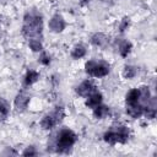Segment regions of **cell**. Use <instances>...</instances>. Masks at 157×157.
Masks as SVG:
<instances>
[{
    "mask_svg": "<svg viewBox=\"0 0 157 157\" xmlns=\"http://www.w3.org/2000/svg\"><path fill=\"white\" fill-rule=\"evenodd\" d=\"M42 28H43L42 16L38 12H27L26 16H25L23 27H22L23 36L28 40H31V39H40Z\"/></svg>",
    "mask_w": 157,
    "mask_h": 157,
    "instance_id": "1",
    "label": "cell"
},
{
    "mask_svg": "<svg viewBox=\"0 0 157 157\" xmlns=\"http://www.w3.org/2000/svg\"><path fill=\"white\" fill-rule=\"evenodd\" d=\"M76 141V135L74 131L69 129H63L56 140V150L58 152H66Z\"/></svg>",
    "mask_w": 157,
    "mask_h": 157,
    "instance_id": "2",
    "label": "cell"
},
{
    "mask_svg": "<svg viewBox=\"0 0 157 157\" xmlns=\"http://www.w3.org/2000/svg\"><path fill=\"white\" fill-rule=\"evenodd\" d=\"M64 115H65L64 109H63L61 107H58L54 112H52L50 114L45 115V117L42 119L40 125H42V128H43V129H45V130L52 129V128H54L56 124H59V123L63 120Z\"/></svg>",
    "mask_w": 157,
    "mask_h": 157,
    "instance_id": "3",
    "label": "cell"
},
{
    "mask_svg": "<svg viewBox=\"0 0 157 157\" xmlns=\"http://www.w3.org/2000/svg\"><path fill=\"white\" fill-rule=\"evenodd\" d=\"M96 91V87H94V85L91 82V81H88V80H86V81H83L80 86H77V88H76V92L80 94V96H82V97H87V96H90L92 92H94Z\"/></svg>",
    "mask_w": 157,
    "mask_h": 157,
    "instance_id": "4",
    "label": "cell"
},
{
    "mask_svg": "<svg viewBox=\"0 0 157 157\" xmlns=\"http://www.w3.org/2000/svg\"><path fill=\"white\" fill-rule=\"evenodd\" d=\"M28 103H29V96H28L26 92L18 93V94L16 96V98H15V107H16V109H17L18 112L25 110V109L27 108Z\"/></svg>",
    "mask_w": 157,
    "mask_h": 157,
    "instance_id": "5",
    "label": "cell"
},
{
    "mask_svg": "<svg viewBox=\"0 0 157 157\" xmlns=\"http://www.w3.org/2000/svg\"><path fill=\"white\" fill-rule=\"evenodd\" d=\"M49 28L53 32H61L65 28V21L60 15H55L49 21Z\"/></svg>",
    "mask_w": 157,
    "mask_h": 157,
    "instance_id": "6",
    "label": "cell"
},
{
    "mask_svg": "<svg viewBox=\"0 0 157 157\" xmlns=\"http://www.w3.org/2000/svg\"><path fill=\"white\" fill-rule=\"evenodd\" d=\"M109 72V65L105 64V63H97L94 64V67L91 72L92 76L94 77H103V76H107Z\"/></svg>",
    "mask_w": 157,
    "mask_h": 157,
    "instance_id": "7",
    "label": "cell"
},
{
    "mask_svg": "<svg viewBox=\"0 0 157 157\" xmlns=\"http://www.w3.org/2000/svg\"><path fill=\"white\" fill-rule=\"evenodd\" d=\"M126 113L131 117V118H139L144 114V107L140 105L139 103H134V104H128L126 108Z\"/></svg>",
    "mask_w": 157,
    "mask_h": 157,
    "instance_id": "8",
    "label": "cell"
},
{
    "mask_svg": "<svg viewBox=\"0 0 157 157\" xmlns=\"http://www.w3.org/2000/svg\"><path fill=\"white\" fill-rule=\"evenodd\" d=\"M102 102V94L97 91L92 92L90 96H87V101H86V105L90 107V108H94L97 107L98 104H101Z\"/></svg>",
    "mask_w": 157,
    "mask_h": 157,
    "instance_id": "9",
    "label": "cell"
},
{
    "mask_svg": "<svg viewBox=\"0 0 157 157\" xmlns=\"http://www.w3.org/2000/svg\"><path fill=\"white\" fill-rule=\"evenodd\" d=\"M115 135H117V141L120 144H124L128 141L129 139V129L126 126H118L117 129H114Z\"/></svg>",
    "mask_w": 157,
    "mask_h": 157,
    "instance_id": "10",
    "label": "cell"
},
{
    "mask_svg": "<svg viewBox=\"0 0 157 157\" xmlns=\"http://www.w3.org/2000/svg\"><path fill=\"white\" fill-rule=\"evenodd\" d=\"M92 43H93L94 45H97V47L103 48V47L107 45L108 38H107V36L103 34V33H96V34L92 37Z\"/></svg>",
    "mask_w": 157,
    "mask_h": 157,
    "instance_id": "11",
    "label": "cell"
},
{
    "mask_svg": "<svg viewBox=\"0 0 157 157\" xmlns=\"http://www.w3.org/2000/svg\"><path fill=\"white\" fill-rule=\"evenodd\" d=\"M108 113H109V108H108L107 105H101V104H98L97 107L93 108V115H94L97 119H103Z\"/></svg>",
    "mask_w": 157,
    "mask_h": 157,
    "instance_id": "12",
    "label": "cell"
},
{
    "mask_svg": "<svg viewBox=\"0 0 157 157\" xmlns=\"http://www.w3.org/2000/svg\"><path fill=\"white\" fill-rule=\"evenodd\" d=\"M38 78H39V74H38L37 71H34V70H29V71L26 74V76H25V85H26V86H31V85L34 83Z\"/></svg>",
    "mask_w": 157,
    "mask_h": 157,
    "instance_id": "13",
    "label": "cell"
},
{
    "mask_svg": "<svg viewBox=\"0 0 157 157\" xmlns=\"http://www.w3.org/2000/svg\"><path fill=\"white\" fill-rule=\"evenodd\" d=\"M140 99V91L137 88H134L131 90L128 96H126V103L128 104H134V103H137Z\"/></svg>",
    "mask_w": 157,
    "mask_h": 157,
    "instance_id": "14",
    "label": "cell"
},
{
    "mask_svg": "<svg viewBox=\"0 0 157 157\" xmlns=\"http://www.w3.org/2000/svg\"><path fill=\"white\" fill-rule=\"evenodd\" d=\"M9 113H10V108H9L7 102L5 99L0 98V119L1 120L6 119L7 115H9Z\"/></svg>",
    "mask_w": 157,
    "mask_h": 157,
    "instance_id": "15",
    "label": "cell"
},
{
    "mask_svg": "<svg viewBox=\"0 0 157 157\" xmlns=\"http://www.w3.org/2000/svg\"><path fill=\"white\" fill-rule=\"evenodd\" d=\"M85 55H86V48H85L83 45H81V44L76 45V47L72 49V52H71V56H72L74 59H80V58H82V56H85Z\"/></svg>",
    "mask_w": 157,
    "mask_h": 157,
    "instance_id": "16",
    "label": "cell"
},
{
    "mask_svg": "<svg viewBox=\"0 0 157 157\" xmlns=\"http://www.w3.org/2000/svg\"><path fill=\"white\" fill-rule=\"evenodd\" d=\"M130 50H131V43L130 42H123L121 44H120V47H119V53H120V55L121 56H128V54L130 53Z\"/></svg>",
    "mask_w": 157,
    "mask_h": 157,
    "instance_id": "17",
    "label": "cell"
},
{
    "mask_svg": "<svg viewBox=\"0 0 157 157\" xmlns=\"http://www.w3.org/2000/svg\"><path fill=\"white\" fill-rule=\"evenodd\" d=\"M103 139H104V141H105V142H108V144H112V145L118 142V141H117V135H115V131H114V129H113V130H109V131H107V132L104 134Z\"/></svg>",
    "mask_w": 157,
    "mask_h": 157,
    "instance_id": "18",
    "label": "cell"
},
{
    "mask_svg": "<svg viewBox=\"0 0 157 157\" xmlns=\"http://www.w3.org/2000/svg\"><path fill=\"white\" fill-rule=\"evenodd\" d=\"M28 44L33 52H42V49H43L40 39H31V40H28Z\"/></svg>",
    "mask_w": 157,
    "mask_h": 157,
    "instance_id": "19",
    "label": "cell"
},
{
    "mask_svg": "<svg viewBox=\"0 0 157 157\" xmlns=\"http://www.w3.org/2000/svg\"><path fill=\"white\" fill-rule=\"evenodd\" d=\"M136 72H137L136 67H134V66H125L123 75H124L125 78H132L136 75Z\"/></svg>",
    "mask_w": 157,
    "mask_h": 157,
    "instance_id": "20",
    "label": "cell"
},
{
    "mask_svg": "<svg viewBox=\"0 0 157 157\" xmlns=\"http://www.w3.org/2000/svg\"><path fill=\"white\" fill-rule=\"evenodd\" d=\"M94 64H96L94 60H90V61L86 63V65H85V70H86L87 74L91 75V72H92V70H93V67H94Z\"/></svg>",
    "mask_w": 157,
    "mask_h": 157,
    "instance_id": "21",
    "label": "cell"
},
{
    "mask_svg": "<svg viewBox=\"0 0 157 157\" xmlns=\"http://www.w3.org/2000/svg\"><path fill=\"white\" fill-rule=\"evenodd\" d=\"M39 61L43 64V65H48L50 63V58L47 53H42V55L39 56Z\"/></svg>",
    "mask_w": 157,
    "mask_h": 157,
    "instance_id": "22",
    "label": "cell"
},
{
    "mask_svg": "<svg viewBox=\"0 0 157 157\" xmlns=\"http://www.w3.org/2000/svg\"><path fill=\"white\" fill-rule=\"evenodd\" d=\"M129 23H130V20L128 18V17H125L123 21H121V23H120V26H119V29H120V32H124L128 27H129Z\"/></svg>",
    "mask_w": 157,
    "mask_h": 157,
    "instance_id": "23",
    "label": "cell"
},
{
    "mask_svg": "<svg viewBox=\"0 0 157 157\" xmlns=\"http://www.w3.org/2000/svg\"><path fill=\"white\" fill-rule=\"evenodd\" d=\"M37 155V151L34 150V147H27L25 151H23V156H36Z\"/></svg>",
    "mask_w": 157,
    "mask_h": 157,
    "instance_id": "24",
    "label": "cell"
},
{
    "mask_svg": "<svg viewBox=\"0 0 157 157\" xmlns=\"http://www.w3.org/2000/svg\"><path fill=\"white\" fill-rule=\"evenodd\" d=\"M88 1H90V0H81V4H82V5H83V4H87V2H88Z\"/></svg>",
    "mask_w": 157,
    "mask_h": 157,
    "instance_id": "25",
    "label": "cell"
}]
</instances>
